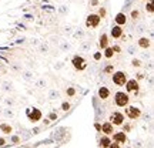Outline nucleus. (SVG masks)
Masks as SVG:
<instances>
[{"instance_id": "f257e3e1", "label": "nucleus", "mask_w": 154, "mask_h": 148, "mask_svg": "<svg viewBox=\"0 0 154 148\" xmlns=\"http://www.w3.org/2000/svg\"><path fill=\"white\" fill-rule=\"evenodd\" d=\"M114 103H116L117 107H126V105H128V103H130L128 93H124V91H119V93H116Z\"/></svg>"}, {"instance_id": "f03ea898", "label": "nucleus", "mask_w": 154, "mask_h": 148, "mask_svg": "<svg viewBox=\"0 0 154 148\" xmlns=\"http://www.w3.org/2000/svg\"><path fill=\"white\" fill-rule=\"evenodd\" d=\"M72 64L73 67L76 68V70H79V71H83V70H86V67H87V61L83 59L82 56H74L72 59Z\"/></svg>"}, {"instance_id": "7ed1b4c3", "label": "nucleus", "mask_w": 154, "mask_h": 148, "mask_svg": "<svg viewBox=\"0 0 154 148\" xmlns=\"http://www.w3.org/2000/svg\"><path fill=\"white\" fill-rule=\"evenodd\" d=\"M100 22H101V19H100L99 14L91 13V14H88L87 19H86V26H87L88 29H96V27H99Z\"/></svg>"}, {"instance_id": "20e7f679", "label": "nucleus", "mask_w": 154, "mask_h": 148, "mask_svg": "<svg viewBox=\"0 0 154 148\" xmlns=\"http://www.w3.org/2000/svg\"><path fill=\"white\" fill-rule=\"evenodd\" d=\"M127 81V74L124 71H116L113 74V83L119 87H123Z\"/></svg>"}, {"instance_id": "39448f33", "label": "nucleus", "mask_w": 154, "mask_h": 148, "mask_svg": "<svg viewBox=\"0 0 154 148\" xmlns=\"http://www.w3.org/2000/svg\"><path fill=\"white\" fill-rule=\"evenodd\" d=\"M126 115L130 120H137L141 115V110L137 107H133V105H126Z\"/></svg>"}, {"instance_id": "423d86ee", "label": "nucleus", "mask_w": 154, "mask_h": 148, "mask_svg": "<svg viewBox=\"0 0 154 148\" xmlns=\"http://www.w3.org/2000/svg\"><path fill=\"white\" fill-rule=\"evenodd\" d=\"M126 90L127 93H133V94H137L138 90H140V86H138V81L136 78H131V80H127L126 81Z\"/></svg>"}, {"instance_id": "0eeeda50", "label": "nucleus", "mask_w": 154, "mask_h": 148, "mask_svg": "<svg viewBox=\"0 0 154 148\" xmlns=\"http://www.w3.org/2000/svg\"><path fill=\"white\" fill-rule=\"evenodd\" d=\"M110 122L113 125H123L124 124V115L119 113V111H114V113H111L110 114Z\"/></svg>"}, {"instance_id": "6e6552de", "label": "nucleus", "mask_w": 154, "mask_h": 148, "mask_svg": "<svg viewBox=\"0 0 154 148\" xmlns=\"http://www.w3.org/2000/svg\"><path fill=\"white\" fill-rule=\"evenodd\" d=\"M110 33H111V37H113V38H121V37H123V34H124L123 26H119V24L113 26Z\"/></svg>"}, {"instance_id": "1a4fd4ad", "label": "nucleus", "mask_w": 154, "mask_h": 148, "mask_svg": "<svg viewBox=\"0 0 154 148\" xmlns=\"http://www.w3.org/2000/svg\"><path fill=\"white\" fill-rule=\"evenodd\" d=\"M113 140H114L116 143H119V144L127 143V135H126V134H124V131L114 132V134H113Z\"/></svg>"}, {"instance_id": "9d476101", "label": "nucleus", "mask_w": 154, "mask_h": 148, "mask_svg": "<svg viewBox=\"0 0 154 148\" xmlns=\"http://www.w3.org/2000/svg\"><path fill=\"white\" fill-rule=\"evenodd\" d=\"M114 20H116V24H119V26H124L127 23V16H126V13L124 11H120V13H117L114 17Z\"/></svg>"}, {"instance_id": "9b49d317", "label": "nucleus", "mask_w": 154, "mask_h": 148, "mask_svg": "<svg viewBox=\"0 0 154 148\" xmlns=\"http://www.w3.org/2000/svg\"><path fill=\"white\" fill-rule=\"evenodd\" d=\"M29 118H30L32 122H37L38 120H42V111L38 108H33L32 113H29Z\"/></svg>"}, {"instance_id": "f8f14e48", "label": "nucleus", "mask_w": 154, "mask_h": 148, "mask_svg": "<svg viewBox=\"0 0 154 148\" xmlns=\"http://www.w3.org/2000/svg\"><path fill=\"white\" fill-rule=\"evenodd\" d=\"M100 131L104 132V135H111L113 131H114V125L111 124L110 121H109V122H104V124L101 125V128H100Z\"/></svg>"}, {"instance_id": "ddd939ff", "label": "nucleus", "mask_w": 154, "mask_h": 148, "mask_svg": "<svg viewBox=\"0 0 154 148\" xmlns=\"http://www.w3.org/2000/svg\"><path fill=\"white\" fill-rule=\"evenodd\" d=\"M150 46H151V40L149 37H140L138 38V47L140 49H149Z\"/></svg>"}, {"instance_id": "4468645a", "label": "nucleus", "mask_w": 154, "mask_h": 148, "mask_svg": "<svg viewBox=\"0 0 154 148\" xmlns=\"http://www.w3.org/2000/svg\"><path fill=\"white\" fill-rule=\"evenodd\" d=\"M99 46H100V49H103V50H104L106 47L109 46V34L103 33L101 36H100V38H99Z\"/></svg>"}, {"instance_id": "2eb2a0df", "label": "nucleus", "mask_w": 154, "mask_h": 148, "mask_svg": "<svg viewBox=\"0 0 154 148\" xmlns=\"http://www.w3.org/2000/svg\"><path fill=\"white\" fill-rule=\"evenodd\" d=\"M99 97L101 100H107L110 97V90L107 87H100L99 88Z\"/></svg>"}, {"instance_id": "dca6fc26", "label": "nucleus", "mask_w": 154, "mask_h": 148, "mask_svg": "<svg viewBox=\"0 0 154 148\" xmlns=\"http://www.w3.org/2000/svg\"><path fill=\"white\" fill-rule=\"evenodd\" d=\"M110 144H111V140L109 138V135H104V137L100 138V147L101 148H109Z\"/></svg>"}, {"instance_id": "f3484780", "label": "nucleus", "mask_w": 154, "mask_h": 148, "mask_svg": "<svg viewBox=\"0 0 154 148\" xmlns=\"http://www.w3.org/2000/svg\"><path fill=\"white\" fill-rule=\"evenodd\" d=\"M0 131L3 132V134H11L13 128H11L10 124H6V122H3V124H0Z\"/></svg>"}, {"instance_id": "a211bd4d", "label": "nucleus", "mask_w": 154, "mask_h": 148, "mask_svg": "<svg viewBox=\"0 0 154 148\" xmlns=\"http://www.w3.org/2000/svg\"><path fill=\"white\" fill-rule=\"evenodd\" d=\"M114 54H116V53L113 51V49H111L110 46H107V47L104 49V57H106V59H111Z\"/></svg>"}, {"instance_id": "6ab92c4d", "label": "nucleus", "mask_w": 154, "mask_h": 148, "mask_svg": "<svg viewBox=\"0 0 154 148\" xmlns=\"http://www.w3.org/2000/svg\"><path fill=\"white\" fill-rule=\"evenodd\" d=\"M146 10L149 11V13H153V11H154V7H153V0H149V2H147V5H146Z\"/></svg>"}, {"instance_id": "aec40b11", "label": "nucleus", "mask_w": 154, "mask_h": 148, "mask_svg": "<svg viewBox=\"0 0 154 148\" xmlns=\"http://www.w3.org/2000/svg\"><path fill=\"white\" fill-rule=\"evenodd\" d=\"M97 14L100 16V19H104L106 14H107V10H106L104 7H100V9H99V13H97Z\"/></svg>"}, {"instance_id": "412c9836", "label": "nucleus", "mask_w": 154, "mask_h": 148, "mask_svg": "<svg viewBox=\"0 0 154 148\" xmlns=\"http://www.w3.org/2000/svg\"><path fill=\"white\" fill-rule=\"evenodd\" d=\"M130 16H131L133 20H137L138 17H140V11H138L137 9H136V10H131V14H130Z\"/></svg>"}, {"instance_id": "4be33fe9", "label": "nucleus", "mask_w": 154, "mask_h": 148, "mask_svg": "<svg viewBox=\"0 0 154 148\" xmlns=\"http://www.w3.org/2000/svg\"><path fill=\"white\" fill-rule=\"evenodd\" d=\"M113 71H114V67L111 66V64H109V66H106V68H104V73H106V74H111Z\"/></svg>"}, {"instance_id": "5701e85b", "label": "nucleus", "mask_w": 154, "mask_h": 148, "mask_svg": "<svg viewBox=\"0 0 154 148\" xmlns=\"http://www.w3.org/2000/svg\"><path fill=\"white\" fill-rule=\"evenodd\" d=\"M67 95H70V97H73V95H74V94H76V90H74V88L73 87H70V88H67Z\"/></svg>"}, {"instance_id": "b1692460", "label": "nucleus", "mask_w": 154, "mask_h": 148, "mask_svg": "<svg viewBox=\"0 0 154 148\" xmlns=\"http://www.w3.org/2000/svg\"><path fill=\"white\" fill-rule=\"evenodd\" d=\"M131 64H133L134 67H140V66H141V61L138 60V59H134V60L131 61Z\"/></svg>"}, {"instance_id": "393cba45", "label": "nucleus", "mask_w": 154, "mask_h": 148, "mask_svg": "<svg viewBox=\"0 0 154 148\" xmlns=\"http://www.w3.org/2000/svg\"><path fill=\"white\" fill-rule=\"evenodd\" d=\"M93 57H94V60H96V61H99L100 59H101V53H100V51H97V53H94Z\"/></svg>"}, {"instance_id": "a878e982", "label": "nucleus", "mask_w": 154, "mask_h": 148, "mask_svg": "<svg viewBox=\"0 0 154 148\" xmlns=\"http://www.w3.org/2000/svg\"><path fill=\"white\" fill-rule=\"evenodd\" d=\"M109 148H120V144H119V143H116V141H114V143L111 141V144L109 145Z\"/></svg>"}, {"instance_id": "bb28decb", "label": "nucleus", "mask_w": 154, "mask_h": 148, "mask_svg": "<svg viewBox=\"0 0 154 148\" xmlns=\"http://www.w3.org/2000/svg\"><path fill=\"white\" fill-rule=\"evenodd\" d=\"M111 49H113V51H114V53H120V51H121V47H120V46H113Z\"/></svg>"}, {"instance_id": "cd10ccee", "label": "nucleus", "mask_w": 154, "mask_h": 148, "mask_svg": "<svg viewBox=\"0 0 154 148\" xmlns=\"http://www.w3.org/2000/svg\"><path fill=\"white\" fill-rule=\"evenodd\" d=\"M61 108H63L64 111H67L69 108H70V104H69V103H63V104H61Z\"/></svg>"}, {"instance_id": "c85d7f7f", "label": "nucleus", "mask_w": 154, "mask_h": 148, "mask_svg": "<svg viewBox=\"0 0 154 148\" xmlns=\"http://www.w3.org/2000/svg\"><path fill=\"white\" fill-rule=\"evenodd\" d=\"M99 2H100V0H91L90 3H91V6H97V5H99Z\"/></svg>"}, {"instance_id": "c756f323", "label": "nucleus", "mask_w": 154, "mask_h": 148, "mask_svg": "<svg viewBox=\"0 0 154 148\" xmlns=\"http://www.w3.org/2000/svg\"><path fill=\"white\" fill-rule=\"evenodd\" d=\"M5 143H6L5 140H3V138H0V145H5Z\"/></svg>"}, {"instance_id": "7c9ffc66", "label": "nucleus", "mask_w": 154, "mask_h": 148, "mask_svg": "<svg viewBox=\"0 0 154 148\" xmlns=\"http://www.w3.org/2000/svg\"><path fill=\"white\" fill-rule=\"evenodd\" d=\"M94 127H96V130H99V131H100V128H101V125H100V124H96Z\"/></svg>"}, {"instance_id": "2f4dec72", "label": "nucleus", "mask_w": 154, "mask_h": 148, "mask_svg": "<svg viewBox=\"0 0 154 148\" xmlns=\"http://www.w3.org/2000/svg\"><path fill=\"white\" fill-rule=\"evenodd\" d=\"M141 2H146V0H141Z\"/></svg>"}]
</instances>
